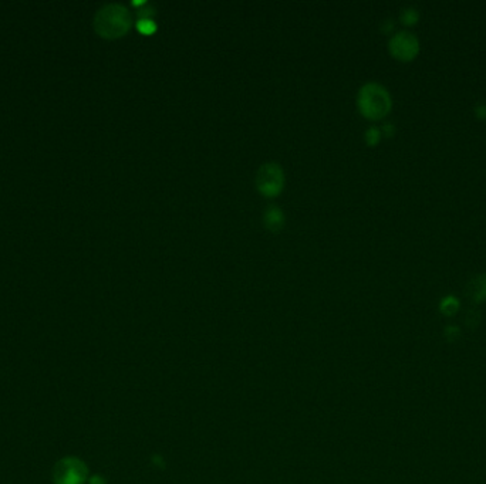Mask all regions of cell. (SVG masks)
<instances>
[{
  "mask_svg": "<svg viewBox=\"0 0 486 484\" xmlns=\"http://www.w3.org/2000/svg\"><path fill=\"white\" fill-rule=\"evenodd\" d=\"M391 95L378 83H365L357 94L360 113L368 120H380L391 110Z\"/></svg>",
  "mask_w": 486,
  "mask_h": 484,
  "instance_id": "cell-1",
  "label": "cell"
},
{
  "mask_svg": "<svg viewBox=\"0 0 486 484\" xmlns=\"http://www.w3.org/2000/svg\"><path fill=\"white\" fill-rule=\"evenodd\" d=\"M95 27L104 37H121L131 27V14L124 4L110 3L97 13Z\"/></svg>",
  "mask_w": 486,
  "mask_h": 484,
  "instance_id": "cell-2",
  "label": "cell"
},
{
  "mask_svg": "<svg viewBox=\"0 0 486 484\" xmlns=\"http://www.w3.org/2000/svg\"><path fill=\"white\" fill-rule=\"evenodd\" d=\"M284 171L276 162H266L256 172L255 182L259 192L265 196H276L284 187Z\"/></svg>",
  "mask_w": 486,
  "mask_h": 484,
  "instance_id": "cell-3",
  "label": "cell"
},
{
  "mask_svg": "<svg viewBox=\"0 0 486 484\" xmlns=\"http://www.w3.org/2000/svg\"><path fill=\"white\" fill-rule=\"evenodd\" d=\"M388 49L397 60L410 61L419 53V42L410 31H398L390 39Z\"/></svg>",
  "mask_w": 486,
  "mask_h": 484,
  "instance_id": "cell-4",
  "label": "cell"
},
{
  "mask_svg": "<svg viewBox=\"0 0 486 484\" xmlns=\"http://www.w3.org/2000/svg\"><path fill=\"white\" fill-rule=\"evenodd\" d=\"M85 479V469L77 459H64L56 464V484H81Z\"/></svg>",
  "mask_w": 486,
  "mask_h": 484,
  "instance_id": "cell-5",
  "label": "cell"
},
{
  "mask_svg": "<svg viewBox=\"0 0 486 484\" xmlns=\"http://www.w3.org/2000/svg\"><path fill=\"white\" fill-rule=\"evenodd\" d=\"M466 296L472 301L479 302L486 300V276L481 274L474 277L466 284Z\"/></svg>",
  "mask_w": 486,
  "mask_h": 484,
  "instance_id": "cell-6",
  "label": "cell"
},
{
  "mask_svg": "<svg viewBox=\"0 0 486 484\" xmlns=\"http://www.w3.org/2000/svg\"><path fill=\"white\" fill-rule=\"evenodd\" d=\"M263 220H265V225H266L268 229L278 232V230H280L281 227L284 226V220L286 219H284V213H283V210L280 207L270 206L266 209Z\"/></svg>",
  "mask_w": 486,
  "mask_h": 484,
  "instance_id": "cell-7",
  "label": "cell"
},
{
  "mask_svg": "<svg viewBox=\"0 0 486 484\" xmlns=\"http://www.w3.org/2000/svg\"><path fill=\"white\" fill-rule=\"evenodd\" d=\"M418 19H419V14L413 7L404 9L401 11V21H403L405 26H413V24H415L418 21Z\"/></svg>",
  "mask_w": 486,
  "mask_h": 484,
  "instance_id": "cell-8",
  "label": "cell"
},
{
  "mask_svg": "<svg viewBox=\"0 0 486 484\" xmlns=\"http://www.w3.org/2000/svg\"><path fill=\"white\" fill-rule=\"evenodd\" d=\"M138 29H139V31H142L144 34H151L156 29L155 21L152 20L151 17H141V20L138 21Z\"/></svg>",
  "mask_w": 486,
  "mask_h": 484,
  "instance_id": "cell-9",
  "label": "cell"
},
{
  "mask_svg": "<svg viewBox=\"0 0 486 484\" xmlns=\"http://www.w3.org/2000/svg\"><path fill=\"white\" fill-rule=\"evenodd\" d=\"M381 138V131L377 126H371L365 131V141L368 145H375Z\"/></svg>",
  "mask_w": 486,
  "mask_h": 484,
  "instance_id": "cell-10",
  "label": "cell"
},
{
  "mask_svg": "<svg viewBox=\"0 0 486 484\" xmlns=\"http://www.w3.org/2000/svg\"><path fill=\"white\" fill-rule=\"evenodd\" d=\"M441 309L444 311L445 314H452L458 309V300L454 297H446L444 301L441 302Z\"/></svg>",
  "mask_w": 486,
  "mask_h": 484,
  "instance_id": "cell-11",
  "label": "cell"
},
{
  "mask_svg": "<svg viewBox=\"0 0 486 484\" xmlns=\"http://www.w3.org/2000/svg\"><path fill=\"white\" fill-rule=\"evenodd\" d=\"M475 114L478 118L481 120H486V104H482V105H478L475 110Z\"/></svg>",
  "mask_w": 486,
  "mask_h": 484,
  "instance_id": "cell-12",
  "label": "cell"
},
{
  "mask_svg": "<svg viewBox=\"0 0 486 484\" xmlns=\"http://www.w3.org/2000/svg\"><path fill=\"white\" fill-rule=\"evenodd\" d=\"M383 131H384V134L387 135V136H391V135H393V132H394V126L391 124H385L383 126Z\"/></svg>",
  "mask_w": 486,
  "mask_h": 484,
  "instance_id": "cell-13",
  "label": "cell"
}]
</instances>
